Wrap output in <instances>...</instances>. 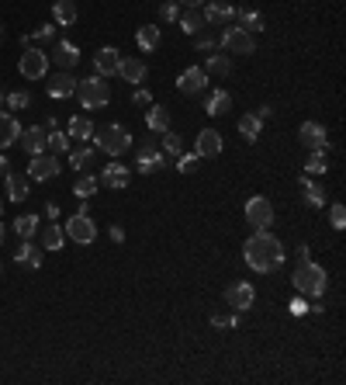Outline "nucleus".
Listing matches in <instances>:
<instances>
[{
  "label": "nucleus",
  "mask_w": 346,
  "mask_h": 385,
  "mask_svg": "<svg viewBox=\"0 0 346 385\" xmlns=\"http://www.w3.org/2000/svg\"><path fill=\"white\" fill-rule=\"evenodd\" d=\"M236 18H239V28H246L250 35L267 32V21H263V14H256V11H236Z\"/></svg>",
  "instance_id": "f704fd0d"
},
{
  "label": "nucleus",
  "mask_w": 346,
  "mask_h": 385,
  "mask_svg": "<svg viewBox=\"0 0 346 385\" xmlns=\"http://www.w3.org/2000/svg\"><path fill=\"white\" fill-rule=\"evenodd\" d=\"M8 167H11V163H8V156H0V174H8Z\"/></svg>",
  "instance_id": "4d7b16f0"
},
{
  "label": "nucleus",
  "mask_w": 346,
  "mask_h": 385,
  "mask_svg": "<svg viewBox=\"0 0 346 385\" xmlns=\"http://www.w3.org/2000/svg\"><path fill=\"white\" fill-rule=\"evenodd\" d=\"M14 260H18V264H25V267H31V271H38V267H42V250H38V247H31V243L25 240V243L18 247Z\"/></svg>",
  "instance_id": "c756f323"
},
{
  "label": "nucleus",
  "mask_w": 346,
  "mask_h": 385,
  "mask_svg": "<svg viewBox=\"0 0 346 385\" xmlns=\"http://www.w3.org/2000/svg\"><path fill=\"white\" fill-rule=\"evenodd\" d=\"M253 115H256L260 122H267V119L274 115V108H270V104H260V108H256V112H253Z\"/></svg>",
  "instance_id": "603ef678"
},
{
  "label": "nucleus",
  "mask_w": 346,
  "mask_h": 385,
  "mask_svg": "<svg viewBox=\"0 0 346 385\" xmlns=\"http://www.w3.org/2000/svg\"><path fill=\"white\" fill-rule=\"evenodd\" d=\"M146 73H149V66H146L142 60H132V56L125 60V56H122V63H118V77H122L125 84H142V80H146Z\"/></svg>",
  "instance_id": "5701e85b"
},
{
  "label": "nucleus",
  "mask_w": 346,
  "mask_h": 385,
  "mask_svg": "<svg viewBox=\"0 0 346 385\" xmlns=\"http://www.w3.org/2000/svg\"><path fill=\"white\" fill-rule=\"evenodd\" d=\"M177 25H181V32H184V35H201V28H204V14H201L198 8H184V11H181V18H177Z\"/></svg>",
  "instance_id": "393cba45"
},
{
  "label": "nucleus",
  "mask_w": 346,
  "mask_h": 385,
  "mask_svg": "<svg viewBox=\"0 0 346 385\" xmlns=\"http://www.w3.org/2000/svg\"><path fill=\"white\" fill-rule=\"evenodd\" d=\"M63 233H66V240H73V243H94V240H97V226H94V219H90L87 212H77L70 223L63 226Z\"/></svg>",
  "instance_id": "0eeeda50"
},
{
  "label": "nucleus",
  "mask_w": 346,
  "mask_h": 385,
  "mask_svg": "<svg viewBox=\"0 0 346 385\" xmlns=\"http://www.w3.org/2000/svg\"><path fill=\"white\" fill-rule=\"evenodd\" d=\"M201 14H204V25H218V28H228L236 21V8L225 4V0H211Z\"/></svg>",
  "instance_id": "f8f14e48"
},
{
  "label": "nucleus",
  "mask_w": 346,
  "mask_h": 385,
  "mask_svg": "<svg viewBox=\"0 0 346 385\" xmlns=\"http://www.w3.org/2000/svg\"><path fill=\"white\" fill-rule=\"evenodd\" d=\"M18 139H21V125L14 112H0V149H11Z\"/></svg>",
  "instance_id": "6ab92c4d"
},
{
  "label": "nucleus",
  "mask_w": 346,
  "mask_h": 385,
  "mask_svg": "<svg viewBox=\"0 0 346 385\" xmlns=\"http://www.w3.org/2000/svg\"><path fill=\"white\" fill-rule=\"evenodd\" d=\"M45 90H49V97H73V90H77V80L63 70V73H55V77H49V84H45Z\"/></svg>",
  "instance_id": "4be33fe9"
},
{
  "label": "nucleus",
  "mask_w": 346,
  "mask_h": 385,
  "mask_svg": "<svg viewBox=\"0 0 346 385\" xmlns=\"http://www.w3.org/2000/svg\"><path fill=\"white\" fill-rule=\"evenodd\" d=\"M18 73H21L25 80H45V77H49V52L28 45V49L21 52V60H18Z\"/></svg>",
  "instance_id": "39448f33"
},
{
  "label": "nucleus",
  "mask_w": 346,
  "mask_h": 385,
  "mask_svg": "<svg viewBox=\"0 0 346 385\" xmlns=\"http://www.w3.org/2000/svg\"><path fill=\"white\" fill-rule=\"evenodd\" d=\"M302 188H305V201L312 208H325V191H322V184L315 177H302Z\"/></svg>",
  "instance_id": "c85d7f7f"
},
{
  "label": "nucleus",
  "mask_w": 346,
  "mask_h": 385,
  "mask_svg": "<svg viewBox=\"0 0 346 385\" xmlns=\"http://www.w3.org/2000/svg\"><path fill=\"white\" fill-rule=\"evenodd\" d=\"M118 63H122V52L114 49V45H104V49H97V56H94V70H97V77H111V73H118Z\"/></svg>",
  "instance_id": "ddd939ff"
},
{
  "label": "nucleus",
  "mask_w": 346,
  "mask_h": 385,
  "mask_svg": "<svg viewBox=\"0 0 346 385\" xmlns=\"http://www.w3.org/2000/svg\"><path fill=\"white\" fill-rule=\"evenodd\" d=\"M18 142H21V146H25L31 156H35V153H45L49 129H45V125H31V129H25V132H21V139H18Z\"/></svg>",
  "instance_id": "aec40b11"
},
{
  "label": "nucleus",
  "mask_w": 346,
  "mask_h": 385,
  "mask_svg": "<svg viewBox=\"0 0 346 385\" xmlns=\"http://www.w3.org/2000/svg\"><path fill=\"white\" fill-rule=\"evenodd\" d=\"M0 212H4V198H0Z\"/></svg>",
  "instance_id": "bf43d9fd"
},
{
  "label": "nucleus",
  "mask_w": 346,
  "mask_h": 385,
  "mask_svg": "<svg viewBox=\"0 0 346 385\" xmlns=\"http://www.w3.org/2000/svg\"><path fill=\"white\" fill-rule=\"evenodd\" d=\"M253 302H256V288L250 282H236V285L225 288V306L232 309V312H246Z\"/></svg>",
  "instance_id": "9b49d317"
},
{
  "label": "nucleus",
  "mask_w": 346,
  "mask_h": 385,
  "mask_svg": "<svg viewBox=\"0 0 346 385\" xmlns=\"http://www.w3.org/2000/svg\"><path fill=\"white\" fill-rule=\"evenodd\" d=\"M218 153H222V132H215V129H201V132H198V146H194V156L215 160Z\"/></svg>",
  "instance_id": "f3484780"
},
{
  "label": "nucleus",
  "mask_w": 346,
  "mask_h": 385,
  "mask_svg": "<svg viewBox=\"0 0 346 385\" xmlns=\"http://www.w3.org/2000/svg\"><path fill=\"white\" fill-rule=\"evenodd\" d=\"M94 149L90 146H70V167H77V171H87L90 163H94Z\"/></svg>",
  "instance_id": "72a5a7b5"
},
{
  "label": "nucleus",
  "mask_w": 346,
  "mask_h": 385,
  "mask_svg": "<svg viewBox=\"0 0 346 385\" xmlns=\"http://www.w3.org/2000/svg\"><path fill=\"white\" fill-rule=\"evenodd\" d=\"M45 149L49 153H55V156H59V153H70V136L66 132H49V142H45Z\"/></svg>",
  "instance_id": "ea45409f"
},
{
  "label": "nucleus",
  "mask_w": 346,
  "mask_h": 385,
  "mask_svg": "<svg viewBox=\"0 0 346 385\" xmlns=\"http://www.w3.org/2000/svg\"><path fill=\"white\" fill-rule=\"evenodd\" d=\"M243 257H246V264H250L256 274H270V271H277V267L284 264V243H280L270 229H256V233L246 240Z\"/></svg>",
  "instance_id": "f257e3e1"
},
{
  "label": "nucleus",
  "mask_w": 346,
  "mask_h": 385,
  "mask_svg": "<svg viewBox=\"0 0 346 385\" xmlns=\"http://www.w3.org/2000/svg\"><path fill=\"white\" fill-rule=\"evenodd\" d=\"M97 188H101V181H97L94 174H80V177L73 181V195H77L80 201H87L90 195H97Z\"/></svg>",
  "instance_id": "473e14b6"
},
{
  "label": "nucleus",
  "mask_w": 346,
  "mask_h": 385,
  "mask_svg": "<svg viewBox=\"0 0 346 385\" xmlns=\"http://www.w3.org/2000/svg\"><path fill=\"white\" fill-rule=\"evenodd\" d=\"M163 149H166L170 156H181V153H184V139L173 132V129H166V132H163Z\"/></svg>",
  "instance_id": "a19ab883"
},
{
  "label": "nucleus",
  "mask_w": 346,
  "mask_h": 385,
  "mask_svg": "<svg viewBox=\"0 0 346 385\" xmlns=\"http://www.w3.org/2000/svg\"><path fill=\"white\" fill-rule=\"evenodd\" d=\"M28 104H31V94L28 90H11L8 94V108H11V112H25Z\"/></svg>",
  "instance_id": "79ce46f5"
},
{
  "label": "nucleus",
  "mask_w": 346,
  "mask_h": 385,
  "mask_svg": "<svg viewBox=\"0 0 346 385\" xmlns=\"http://www.w3.org/2000/svg\"><path fill=\"white\" fill-rule=\"evenodd\" d=\"M246 223L253 226V229H270V223H274V205H270V198H250L246 201Z\"/></svg>",
  "instance_id": "9d476101"
},
{
  "label": "nucleus",
  "mask_w": 346,
  "mask_h": 385,
  "mask_svg": "<svg viewBox=\"0 0 346 385\" xmlns=\"http://www.w3.org/2000/svg\"><path fill=\"white\" fill-rule=\"evenodd\" d=\"M59 160H55V153H35L31 163H28V177L31 181H52V177H59Z\"/></svg>",
  "instance_id": "6e6552de"
},
{
  "label": "nucleus",
  "mask_w": 346,
  "mask_h": 385,
  "mask_svg": "<svg viewBox=\"0 0 346 385\" xmlns=\"http://www.w3.org/2000/svg\"><path fill=\"white\" fill-rule=\"evenodd\" d=\"M291 285L298 288V295H308V299H322L325 288H329V274L322 264H315L312 257L308 260H298L295 274H291Z\"/></svg>",
  "instance_id": "f03ea898"
},
{
  "label": "nucleus",
  "mask_w": 346,
  "mask_h": 385,
  "mask_svg": "<svg viewBox=\"0 0 346 385\" xmlns=\"http://www.w3.org/2000/svg\"><path fill=\"white\" fill-rule=\"evenodd\" d=\"M204 73L228 77V73H232V60H228V56H215V52H211V56H208V63H204Z\"/></svg>",
  "instance_id": "58836bf2"
},
{
  "label": "nucleus",
  "mask_w": 346,
  "mask_h": 385,
  "mask_svg": "<svg viewBox=\"0 0 346 385\" xmlns=\"http://www.w3.org/2000/svg\"><path fill=\"white\" fill-rule=\"evenodd\" d=\"M215 45H218V38H211V35H198V52H215Z\"/></svg>",
  "instance_id": "09e8293b"
},
{
  "label": "nucleus",
  "mask_w": 346,
  "mask_h": 385,
  "mask_svg": "<svg viewBox=\"0 0 346 385\" xmlns=\"http://www.w3.org/2000/svg\"><path fill=\"white\" fill-rule=\"evenodd\" d=\"M77 0H55L52 4V21L59 25V28H66V25H77Z\"/></svg>",
  "instance_id": "b1692460"
},
{
  "label": "nucleus",
  "mask_w": 346,
  "mask_h": 385,
  "mask_svg": "<svg viewBox=\"0 0 346 385\" xmlns=\"http://www.w3.org/2000/svg\"><path fill=\"white\" fill-rule=\"evenodd\" d=\"M38 223H42L38 215H18V219H14V233H18L21 240H31V236L38 233Z\"/></svg>",
  "instance_id": "4c0bfd02"
},
{
  "label": "nucleus",
  "mask_w": 346,
  "mask_h": 385,
  "mask_svg": "<svg viewBox=\"0 0 346 385\" xmlns=\"http://www.w3.org/2000/svg\"><path fill=\"white\" fill-rule=\"evenodd\" d=\"M329 226H332V229H343V226H346V208H343L339 201L329 208Z\"/></svg>",
  "instance_id": "c03bdc74"
},
{
  "label": "nucleus",
  "mask_w": 346,
  "mask_h": 385,
  "mask_svg": "<svg viewBox=\"0 0 346 385\" xmlns=\"http://www.w3.org/2000/svg\"><path fill=\"white\" fill-rule=\"evenodd\" d=\"M104 188H114V191H125L129 188V167L125 163H107L104 167V174L97 177Z\"/></svg>",
  "instance_id": "a211bd4d"
},
{
  "label": "nucleus",
  "mask_w": 346,
  "mask_h": 385,
  "mask_svg": "<svg viewBox=\"0 0 346 385\" xmlns=\"http://www.w3.org/2000/svg\"><path fill=\"white\" fill-rule=\"evenodd\" d=\"M177 87H181L184 94H204V87H208L204 66H187V70L177 77Z\"/></svg>",
  "instance_id": "2eb2a0df"
},
{
  "label": "nucleus",
  "mask_w": 346,
  "mask_h": 385,
  "mask_svg": "<svg viewBox=\"0 0 346 385\" xmlns=\"http://www.w3.org/2000/svg\"><path fill=\"white\" fill-rule=\"evenodd\" d=\"M146 125H149V132H166L170 129V112L163 104H149V112H146Z\"/></svg>",
  "instance_id": "a878e982"
},
{
  "label": "nucleus",
  "mask_w": 346,
  "mask_h": 385,
  "mask_svg": "<svg viewBox=\"0 0 346 385\" xmlns=\"http://www.w3.org/2000/svg\"><path fill=\"white\" fill-rule=\"evenodd\" d=\"M305 171H308V177H322V174L329 171V156H325V149H312V153H308Z\"/></svg>",
  "instance_id": "7c9ffc66"
},
{
  "label": "nucleus",
  "mask_w": 346,
  "mask_h": 385,
  "mask_svg": "<svg viewBox=\"0 0 346 385\" xmlns=\"http://www.w3.org/2000/svg\"><path fill=\"white\" fill-rule=\"evenodd\" d=\"M52 35H55V25H42V28H35L28 38H31V42H38V38H52Z\"/></svg>",
  "instance_id": "8fccbe9b"
},
{
  "label": "nucleus",
  "mask_w": 346,
  "mask_h": 385,
  "mask_svg": "<svg viewBox=\"0 0 346 385\" xmlns=\"http://www.w3.org/2000/svg\"><path fill=\"white\" fill-rule=\"evenodd\" d=\"M159 18L163 21H177L181 18V4H177V0H166V4L159 8Z\"/></svg>",
  "instance_id": "a18cd8bd"
},
{
  "label": "nucleus",
  "mask_w": 346,
  "mask_h": 385,
  "mask_svg": "<svg viewBox=\"0 0 346 385\" xmlns=\"http://www.w3.org/2000/svg\"><path fill=\"white\" fill-rule=\"evenodd\" d=\"M8 198L11 201H25L28 198V177H21V174H8Z\"/></svg>",
  "instance_id": "e433bc0d"
},
{
  "label": "nucleus",
  "mask_w": 346,
  "mask_h": 385,
  "mask_svg": "<svg viewBox=\"0 0 346 385\" xmlns=\"http://www.w3.org/2000/svg\"><path fill=\"white\" fill-rule=\"evenodd\" d=\"M0 247H4V223H0Z\"/></svg>",
  "instance_id": "13d9d810"
},
{
  "label": "nucleus",
  "mask_w": 346,
  "mask_h": 385,
  "mask_svg": "<svg viewBox=\"0 0 346 385\" xmlns=\"http://www.w3.org/2000/svg\"><path fill=\"white\" fill-rule=\"evenodd\" d=\"M0 38H4V25H0Z\"/></svg>",
  "instance_id": "052dcab7"
},
{
  "label": "nucleus",
  "mask_w": 346,
  "mask_h": 385,
  "mask_svg": "<svg viewBox=\"0 0 346 385\" xmlns=\"http://www.w3.org/2000/svg\"><path fill=\"white\" fill-rule=\"evenodd\" d=\"M260 129H263V122H260L253 112L239 119V136H243L246 142H256V139H260Z\"/></svg>",
  "instance_id": "c9c22d12"
},
{
  "label": "nucleus",
  "mask_w": 346,
  "mask_h": 385,
  "mask_svg": "<svg viewBox=\"0 0 346 385\" xmlns=\"http://www.w3.org/2000/svg\"><path fill=\"white\" fill-rule=\"evenodd\" d=\"M298 139H302L308 149H325V146H329V132H325L322 122H305V125L298 129Z\"/></svg>",
  "instance_id": "dca6fc26"
},
{
  "label": "nucleus",
  "mask_w": 346,
  "mask_h": 385,
  "mask_svg": "<svg viewBox=\"0 0 346 385\" xmlns=\"http://www.w3.org/2000/svg\"><path fill=\"white\" fill-rule=\"evenodd\" d=\"M218 45L225 52H232V56H253V52H256V42H253V35L246 28H225L222 38H218Z\"/></svg>",
  "instance_id": "423d86ee"
},
{
  "label": "nucleus",
  "mask_w": 346,
  "mask_h": 385,
  "mask_svg": "<svg viewBox=\"0 0 346 385\" xmlns=\"http://www.w3.org/2000/svg\"><path fill=\"white\" fill-rule=\"evenodd\" d=\"M177 171H181V174H194V171H198V156H194V153H181V156H177Z\"/></svg>",
  "instance_id": "37998d69"
},
{
  "label": "nucleus",
  "mask_w": 346,
  "mask_h": 385,
  "mask_svg": "<svg viewBox=\"0 0 346 385\" xmlns=\"http://www.w3.org/2000/svg\"><path fill=\"white\" fill-rule=\"evenodd\" d=\"M59 70H73L77 63H80V49H77V42H55V49H52V56H49Z\"/></svg>",
  "instance_id": "4468645a"
},
{
  "label": "nucleus",
  "mask_w": 346,
  "mask_h": 385,
  "mask_svg": "<svg viewBox=\"0 0 346 385\" xmlns=\"http://www.w3.org/2000/svg\"><path fill=\"white\" fill-rule=\"evenodd\" d=\"M287 309H291V316H305L308 312V299L305 295H295L291 302H287Z\"/></svg>",
  "instance_id": "de8ad7c7"
},
{
  "label": "nucleus",
  "mask_w": 346,
  "mask_h": 385,
  "mask_svg": "<svg viewBox=\"0 0 346 385\" xmlns=\"http://www.w3.org/2000/svg\"><path fill=\"white\" fill-rule=\"evenodd\" d=\"M66 136L70 139H77V142H83V139H94V122L90 119H70V125H66Z\"/></svg>",
  "instance_id": "cd10ccee"
},
{
  "label": "nucleus",
  "mask_w": 346,
  "mask_h": 385,
  "mask_svg": "<svg viewBox=\"0 0 346 385\" xmlns=\"http://www.w3.org/2000/svg\"><path fill=\"white\" fill-rule=\"evenodd\" d=\"M132 101H135V104H142V108H149V104H152V94H149V90H142V87H139V90H135V94H132Z\"/></svg>",
  "instance_id": "3c124183"
},
{
  "label": "nucleus",
  "mask_w": 346,
  "mask_h": 385,
  "mask_svg": "<svg viewBox=\"0 0 346 385\" xmlns=\"http://www.w3.org/2000/svg\"><path fill=\"white\" fill-rule=\"evenodd\" d=\"M111 240L114 243H125V229L122 226H111Z\"/></svg>",
  "instance_id": "864d4df0"
},
{
  "label": "nucleus",
  "mask_w": 346,
  "mask_h": 385,
  "mask_svg": "<svg viewBox=\"0 0 346 385\" xmlns=\"http://www.w3.org/2000/svg\"><path fill=\"white\" fill-rule=\"evenodd\" d=\"M204 112H208L211 119L228 115V112H232V94H228V90H211L208 101H204Z\"/></svg>",
  "instance_id": "412c9836"
},
{
  "label": "nucleus",
  "mask_w": 346,
  "mask_h": 385,
  "mask_svg": "<svg viewBox=\"0 0 346 385\" xmlns=\"http://www.w3.org/2000/svg\"><path fill=\"white\" fill-rule=\"evenodd\" d=\"M63 243H66V233H63V226L49 223V226L42 229V247H45V250H63Z\"/></svg>",
  "instance_id": "2f4dec72"
},
{
  "label": "nucleus",
  "mask_w": 346,
  "mask_h": 385,
  "mask_svg": "<svg viewBox=\"0 0 346 385\" xmlns=\"http://www.w3.org/2000/svg\"><path fill=\"white\" fill-rule=\"evenodd\" d=\"M94 146L104 149L107 156H122L132 149V132L125 125H104V129H94Z\"/></svg>",
  "instance_id": "7ed1b4c3"
},
{
  "label": "nucleus",
  "mask_w": 346,
  "mask_h": 385,
  "mask_svg": "<svg viewBox=\"0 0 346 385\" xmlns=\"http://www.w3.org/2000/svg\"><path fill=\"white\" fill-rule=\"evenodd\" d=\"M45 215H49V219H59V205L49 201V205H45Z\"/></svg>",
  "instance_id": "5fc2aeb1"
},
{
  "label": "nucleus",
  "mask_w": 346,
  "mask_h": 385,
  "mask_svg": "<svg viewBox=\"0 0 346 385\" xmlns=\"http://www.w3.org/2000/svg\"><path fill=\"white\" fill-rule=\"evenodd\" d=\"M77 101L87 108V112H94V108H104L107 101H111V87H107V80L104 77H87V80H77Z\"/></svg>",
  "instance_id": "20e7f679"
},
{
  "label": "nucleus",
  "mask_w": 346,
  "mask_h": 385,
  "mask_svg": "<svg viewBox=\"0 0 346 385\" xmlns=\"http://www.w3.org/2000/svg\"><path fill=\"white\" fill-rule=\"evenodd\" d=\"M135 167H139V174H156V171L166 167V156L156 142H142L135 149Z\"/></svg>",
  "instance_id": "1a4fd4ad"
},
{
  "label": "nucleus",
  "mask_w": 346,
  "mask_h": 385,
  "mask_svg": "<svg viewBox=\"0 0 346 385\" xmlns=\"http://www.w3.org/2000/svg\"><path fill=\"white\" fill-rule=\"evenodd\" d=\"M181 8H201V4H208V0H177Z\"/></svg>",
  "instance_id": "6e6d98bb"
},
{
  "label": "nucleus",
  "mask_w": 346,
  "mask_h": 385,
  "mask_svg": "<svg viewBox=\"0 0 346 385\" xmlns=\"http://www.w3.org/2000/svg\"><path fill=\"white\" fill-rule=\"evenodd\" d=\"M211 326H218V330H236L239 326V316H211Z\"/></svg>",
  "instance_id": "49530a36"
},
{
  "label": "nucleus",
  "mask_w": 346,
  "mask_h": 385,
  "mask_svg": "<svg viewBox=\"0 0 346 385\" xmlns=\"http://www.w3.org/2000/svg\"><path fill=\"white\" fill-rule=\"evenodd\" d=\"M135 42H139V49H142V52H156V49H159V42H163V32H159L156 25H142V28H139V35H135Z\"/></svg>",
  "instance_id": "bb28decb"
}]
</instances>
